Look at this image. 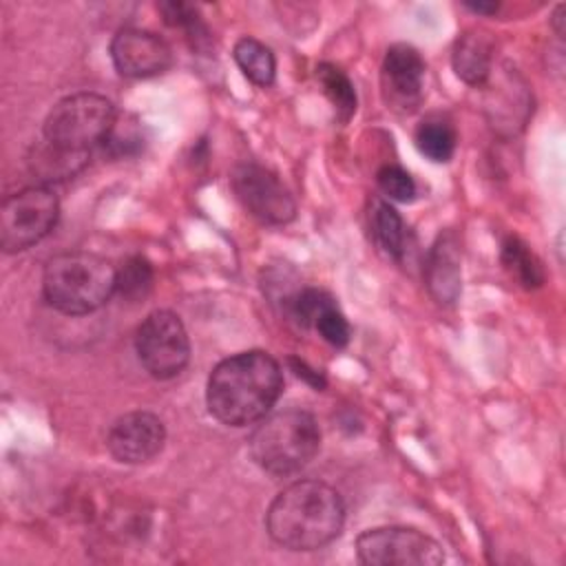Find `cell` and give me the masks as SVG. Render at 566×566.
<instances>
[{"label":"cell","instance_id":"obj_1","mask_svg":"<svg viewBox=\"0 0 566 566\" xmlns=\"http://www.w3.org/2000/svg\"><path fill=\"white\" fill-rule=\"evenodd\" d=\"M281 391L283 371L279 360L268 352L250 349L214 365L206 382V405L221 424L245 427L265 418Z\"/></svg>","mask_w":566,"mask_h":566},{"label":"cell","instance_id":"obj_2","mask_svg":"<svg viewBox=\"0 0 566 566\" xmlns=\"http://www.w3.org/2000/svg\"><path fill=\"white\" fill-rule=\"evenodd\" d=\"M345 524V504L321 480L290 482L268 506V535L287 551H316L336 539Z\"/></svg>","mask_w":566,"mask_h":566},{"label":"cell","instance_id":"obj_3","mask_svg":"<svg viewBox=\"0 0 566 566\" xmlns=\"http://www.w3.org/2000/svg\"><path fill=\"white\" fill-rule=\"evenodd\" d=\"M252 462L272 478H287L305 469L321 449L316 418L298 407L270 411L248 440Z\"/></svg>","mask_w":566,"mask_h":566},{"label":"cell","instance_id":"obj_4","mask_svg":"<svg viewBox=\"0 0 566 566\" xmlns=\"http://www.w3.org/2000/svg\"><path fill=\"white\" fill-rule=\"evenodd\" d=\"M117 270L95 252H62L46 261L42 292L51 307L69 316L99 310L115 294Z\"/></svg>","mask_w":566,"mask_h":566},{"label":"cell","instance_id":"obj_5","mask_svg":"<svg viewBox=\"0 0 566 566\" xmlns=\"http://www.w3.org/2000/svg\"><path fill=\"white\" fill-rule=\"evenodd\" d=\"M117 122L115 106L97 93H75L55 102L44 119L42 137L80 153L102 146Z\"/></svg>","mask_w":566,"mask_h":566},{"label":"cell","instance_id":"obj_6","mask_svg":"<svg viewBox=\"0 0 566 566\" xmlns=\"http://www.w3.org/2000/svg\"><path fill=\"white\" fill-rule=\"evenodd\" d=\"M60 201L49 186L35 184L9 195L0 206V245L7 254L42 241L57 223Z\"/></svg>","mask_w":566,"mask_h":566},{"label":"cell","instance_id":"obj_7","mask_svg":"<svg viewBox=\"0 0 566 566\" xmlns=\"http://www.w3.org/2000/svg\"><path fill=\"white\" fill-rule=\"evenodd\" d=\"M135 349L142 367L153 378H175L190 360V338L184 321L170 310L150 312L137 327Z\"/></svg>","mask_w":566,"mask_h":566},{"label":"cell","instance_id":"obj_8","mask_svg":"<svg viewBox=\"0 0 566 566\" xmlns=\"http://www.w3.org/2000/svg\"><path fill=\"white\" fill-rule=\"evenodd\" d=\"M356 555L369 566H438L444 562L442 546L409 526L367 528L356 537Z\"/></svg>","mask_w":566,"mask_h":566},{"label":"cell","instance_id":"obj_9","mask_svg":"<svg viewBox=\"0 0 566 566\" xmlns=\"http://www.w3.org/2000/svg\"><path fill=\"white\" fill-rule=\"evenodd\" d=\"M232 190L239 203L265 226H285L296 214V203L283 181L254 161L239 164L232 170Z\"/></svg>","mask_w":566,"mask_h":566},{"label":"cell","instance_id":"obj_10","mask_svg":"<svg viewBox=\"0 0 566 566\" xmlns=\"http://www.w3.org/2000/svg\"><path fill=\"white\" fill-rule=\"evenodd\" d=\"M424 71L427 66L418 49L405 42L391 44L380 64V86L387 106L398 113L416 111L422 102Z\"/></svg>","mask_w":566,"mask_h":566},{"label":"cell","instance_id":"obj_11","mask_svg":"<svg viewBox=\"0 0 566 566\" xmlns=\"http://www.w3.org/2000/svg\"><path fill=\"white\" fill-rule=\"evenodd\" d=\"M111 60L124 77H153L172 64L170 44L146 29L124 27L111 40Z\"/></svg>","mask_w":566,"mask_h":566},{"label":"cell","instance_id":"obj_12","mask_svg":"<svg viewBox=\"0 0 566 566\" xmlns=\"http://www.w3.org/2000/svg\"><path fill=\"white\" fill-rule=\"evenodd\" d=\"M166 427L150 411H130L119 416L106 436L111 455L122 464H146L161 453Z\"/></svg>","mask_w":566,"mask_h":566},{"label":"cell","instance_id":"obj_13","mask_svg":"<svg viewBox=\"0 0 566 566\" xmlns=\"http://www.w3.org/2000/svg\"><path fill=\"white\" fill-rule=\"evenodd\" d=\"M424 279L431 296L442 303H455L462 287V268H460V245L458 239L447 232L440 234L438 241L429 250V259L424 265Z\"/></svg>","mask_w":566,"mask_h":566},{"label":"cell","instance_id":"obj_14","mask_svg":"<svg viewBox=\"0 0 566 566\" xmlns=\"http://www.w3.org/2000/svg\"><path fill=\"white\" fill-rule=\"evenodd\" d=\"M451 64L462 82L471 86L484 84L493 66V38L482 29L464 31L453 44Z\"/></svg>","mask_w":566,"mask_h":566},{"label":"cell","instance_id":"obj_15","mask_svg":"<svg viewBox=\"0 0 566 566\" xmlns=\"http://www.w3.org/2000/svg\"><path fill=\"white\" fill-rule=\"evenodd\" d=\"M91 159V153H80V150H71L64 146H57L49 139H40L29 157H27V166L31 170V175H35L38 184L49 186L53 181H64L73 175H77Z\"/></svg>","mask_w":566,"mask_h":566},{"label":"cell","instance_id":"obj_16","mask_svg":"<svg viewBox=\"0 0 566 566\" xmlns=\"http://www.w3.org/2000/svg\"><path fill=\"white\" fill-rule=\"evenodd\" d=\"M367 221H369V232H371L376 245L387 256L400 259L407 248V228H405V221L398 214V210L389 201L376 197L369 203Z\"/></svg>","mask_w":566,"mask_h":566},{"label":"cell","instance_id":"obj_17","mask_svg":"<svg viewBox=\"0 0 566 566\" xmlns=\"http://www.w3.org/2000/svg\"><path fill=\"white\" fill-rule=\"evenodd\" d=\"M413 142H416V148L420 155H424L427 159H431L436 164H444L455 153L458 133L449 119L431 115L416 126Z\"/></svg>","mask_w":566,"mask_h":566},{"label":"cell","instance_id":"obj_18","mask_svg":"<svg viewBox=\"0 0 566 566\" xmlns=\"http://www.w3.org/2000/svg\"><path fill=\"white\" fill-rule=\"evenodd\" d=\"M232 57L241 73L256 86H270L276 77V60L270 46L256 38H241L232 49Z\"/></svg>","mask_w":566,"mask_h":566},{"label":"cell","instance_id":"obj_19","mask_svg":"<svg viewBox=\"0 0 566 566\" xmlns=\"http://www.w3.org/2000/svg\"><path fill=\"white\" fill-rule=\"evenodd\" d=\"M504 270L526 290H535L544 283V268L539 259L531 252V248L517 239V237H506L502 243L500 252Z\"/></svg>","mask_w":566,"mask_h":566},{"label":"cell","instance_id":"obj_20","mask_svg":"<svg viewBox=\"0 0 566 566\" xmlns=\"http://www.w3.org/2000/svg\"><path fill=\"white\" fill-rule=\"evenodd\" d=\"M316 80L325 93V97L332 102L336 117L340 122H347L356 113V91L352 80L345 75V71L336 64L323 62L316 66Z\"/></svg>","mask_w":566,"mask_h":566},{"label":"cell","instance_id":"obj_21","mask_svg":"<svg viewBox=\"0 0 566 566\" xmlns=\"http://www.w3.org/2000/svg\"><path fill=\"white\" fill-rule=\"evenodd\" d=\"M153 281H155V272L150 261L142 254H133L117 270L115 292H119L126 301L137 303L150 294Z\"/></svg>","mask_w":566,"mask_h":566},{"label":"cell","instance_id":"obj_22","mask_svg":"<svg viewBox=\"0 0 566 566\" xmlns=\"http://www.w3.org/2000/svg\"><path fill=\"white\" fill-rule=\"evenodd\" d=\"M159 11L164 15V22L168 27H175V29H184L186 31V38L192 42V46H201L203 42H208V27L203 24L197 7L188 4V2H161L159 4Z\"/></svg>","mask_w":566,"mask_h":566},{"label":"cell","instance_id":"obj_23","mask_svg":"<svg viewBox=\"0 0 566 566\" xmlns=\"http://www.w3.org/2000/svg\"><path fill=\"white\" fill-rule=\"evenodd\" d=\"M310 327L316 329L318 336L332 347H345L349 343V334H352L349 323L332 296L321 305Z\"/></svg>","mask_w":566,"mask_h":566},{"label":"cell","instance_id":"obj_24","mask_svg":"<svg viewBox=\"0 0 566 566\" xmlns=\"http://www.w3.org/2000/svg\"><path fill=\"white\" fill-rule=\"evenodd\" d=\"M376 184L380 188V192L389 199V201H400V203H407V201H413L416 197V181L413 177L402 170L400 166H394V164H387L378 170L376 175Z\"/></svg>","mask_w":566,"mask_h":566},{"label":"cell","instance_id":"obj_25","mask_svg":"<svg viewBox=\"0 0 566 566\" xmlns=\"http://www.w3.org/2000/svg\"><path fill=\"white\" fill-rule=\"evenodd\" d=\"M111 155L115 157H128L133 153H137L142 148V137L135 128H130L128 124L122 128L117 122L113 126V130L108 133V137L102 144Z\"/></svg>","mask_w":566,"mask_h":566},{"label":"cell","instance_id":"obj_26","mask_svg":"<svg viewBox=\"0 0 566 566\" xmlns=\"http://www.w3.org/2000/svg\"><path fill=\"white\" fill-rule=\"evenodd\" d=\"M290 365H292L294 374H296L298 378L307 380V382H310L314 389H323V387H325V378H323L318 371H314L312 367H307V363H305V360H298V358H290Z\"/></svg>","mask_w":566,"mask_h":566},{"label":"cell","instance_id":"obj_27","mask_svg":"<svg viewBox=\"0 0 566 566\" xmlns=\"http://www.w3.org/2000/svg\"><path fill=\"white\" fill-rule=\"evenodd\" d=\"M467 9H471L475 13H495L497 11V2H489V4H484V2H467Z\"/></svg>","mask_w":566,"mask_h":566}]
</instances>
